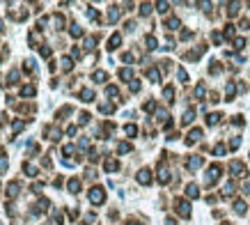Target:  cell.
Wrapping results in <instances>:
<instances>
[{"label":"cell","mask_w":250,"mask_h":225,"mask_svg":"<svg viewBox=\"0 0 250 225\" xmlns=\"http://www.w3.org/2000/svg\"><path fill=\"white\" fill-rule=\"evenodd\" d=\"M177 211L179 216H191V204L186 200H177Z\"/></svg>","instance_id":"4"},{"label":"cell","mask_w":250,"mask_h":225,"mask_svg":"<svg viewBox=\"0 0 250 225\" xmlns=\"http://www.w3.org/2000/svg\"><path fill=\"white\" fill-rule=\"evenodd\" d=\"M229 170H232L236 177H245V175H248V172H245V165L241 161H232V163H229Z\"/></svg>","instance_id":"3"},{"label":"cell","mask_w":250,"mask_h":225,"mask_svg":"<svg viewBox=\"0 0 250 225\" xmlns=\"http://www.w3.org/2000/svg\"><path fill=\"white\" fill-rule=\"evenodd\" d=\"M99 110H101V113H113L115 106H113V104H101V106H99Z\"/></svg>","instance_id":"32"},{"label":"cell","mask_w":250,"mask_h":225,"mask_svg":"<svg viewBox=\"0 0 250 225\" xmlns=\"http://www.w3.org/2000/svg\"><path fill=\"white\" fill-rule=\"evenodd\" d=\"M19 76H21V73H19V69H14V71L9 73V78H7V80H9V83H16V80H19Z\"/></svg>","instance_id":"39"},{"label":"cell","mask_w":250,"mask_h":225,"mask_svg":"<svg viewBox=\"0 0 250 225\" xmlns=\"http://www.w3.org/2000/svg\"><path fill=\"white\" fill-rule=\"evenodd\" d=\"M214 154H216V156H223V154H225V145H216Z\"/></svg>","instance_id":"41"},{"label":"cell","mask_w":250,"mask_h":225,"mask_svg":"<svg viewBox=\"0 0 250 225\" xmlns=\"http://www.w3.org/2000/svg\"><path fill=\"white\" fill-rule=\"evenodd\" d=\"M80 124H87V122H90V115H87V113H80Z\"/></svg>","instance_id":"49"},{"label":"cell","mask_w":250,"mask_h":225,"mask_svg":"<svg viewBox=\"0 0 250 225\" xmlns=\"http://www.w3.org/2000/svg\"><path fill=\"white\" fill-rule=\"evenodd\" d=\"M243 46H245V39H243V37L234 39V48H243Z\"/></svg>","instance_id":"42"},{"label":"cell","mask_w":250,"mask_h":225,"mask_svg":"<svg viewBox=\"0 0 250 225\" xmlns=\"http://www.w3.org/2000/svg\"><path fill=\"white\" fill-rule=\"evenodd\" d=\"M147 48H149V51H154V48H156V37H147Z\"/></svg>","instance_id":"33"},{"label":"cell","mask_w":250,"mask_h":225,"mask_svg":"<svg viewBox=\"0 0 250 225\" xmlns=\"http://www.w3.org/2000/svg\"><path fill=\"white\" fill-rule=\"evenodd\" d=\"M239 7H241L239 2H229V9H227V14H229V16H236V14H239Z\"/></svg>","instance_id":"21"},{"label":"cell","mask_w":250,"mask_h":225,"mask_svg":"<svg viewBox=\"0 0 250 225\" xmlns=\"http://www.w3.org/2000/svg\"><path fill=\"white\" fill-rule=\"evenodd\" d=\"M179 26H181V21H179L177 16H172V19H167V21H165V28H167V30H177Z\"/></svg>","instance_id":"11"},{"label":"cell","mask_w":250,"mask_h":225,"mask_svg":"<svg viewBox=\"0 0 250 225\" xmlns=\"http://www.w3.org/2000/svg\"><path fill=\"white\" fill-rule=\"evenodd\" d=\"M248 28H250V23H248V21L243 19V21H241V30H248Z\"/></svg>","instance_id":"57"},{"label":"cell","mask_w":250,"mask_h":225,"mask_svg":"<svg viewBox=\"0 0 250 225\" xmlns=\"http://www.w3.org/2000/svg\"><path fill=\"white\" fill-rule=\"evenodd\" d=\"M94 44H96L94 37H87V39H85V48H94Z\"/></svg>","instance_id":"40"},{"label":"cell","mask_w":250,"mask_h":225,"mask_svg":"<svg viewBox=\"0 0 250 225\" xmlns=\"http://www.w3.org/2000/svg\"><path fill=\"white\" fill-rule=\"evenodd\" d=\"M117 168H120V163L115 161V159H108V161H106V170H108V172H113V170H117Z\"/></svg>","instance_id":"18"},{"label":"cell","mask_w":250,"mask_h":225,"mask_svg":"<svg viewBox=\"0 0 250 225\" xmlns=\"http://www.w3.org/2000/svg\"><path fill=\"white\" fill-rule=\"evenodd\" d=\"M186 165H188V170H198V168L202 165V156H191Z\"/></svg>","instance_id":"8"},{"label":"cell","mask_w":250,"mask_h":225,"mask_svg":"<svg viewBox=\"0 0 250 225\" xmlns=\"http://www.w3.org/2000/svg\"><path fill=\"white\" fill-rule=\"evenodd\" d=\"M223 42V35H220V32H214V44H220Z\"/></svg>","instance_id":"53"},{"label":"cell","mask_w":250,"mask_h":225,"mask_svg":"<svg viewBox=\"0 0 250 225\" xmlns=\"http://www.w3.org/2000/svg\"><path fill=\"white\" fill-rule=\"evenodd\" d=\"M209 71L214 73V76H216V73H220V67H218V62H211V69H209Z\"/></svg>","instance_id":"48"},{"label":"cell","mask_w":250,"mask_h":225,"mask_svg":"<svg viewBox=\"0 0 250 225\" xmlns=\"http://www.w3.org/2000/svg\"><path fill=\"white\" fill-rule=\"evenodd\" d=\"M138 182H140V184H149L151 182V172L147 170V168H142L140 172H138Z\"/></svg>","instance_id":"7"},{"label":"cell","mask_w":250,"mask_h":225,"mask_svg":"<svg viewBox=\"0 0 250 225\" xmlns=\"http://www.w3.org/2000/svg\"><path fill=\"white\" fill-rule=\"evenodd\" d=\"M193 117H195V110L191 108V110H186V113H184V124H191V122H193Z\"/></svg>","instance_id":"17"},{"label":"cell","mask_w":250,"mask_h":225,"mask_svg":"<svg viewBox=\"0 0 250 225\" xmlns=\"http://www.w3.org/2000/svg\"><path fill=\"white\" fill-rule=\"evenodd\" d=\"M225 37H234V26H225Z\"/></svg>","instance_id":"44"},{"label":"cell","mask_w":250,"mask_h":225,"mask_svg":"<svg viewBox=\"0 0 250 225\" xmlns=\"http://www.w3.org/2000/svg\"><path fill=\"white\" fill-rule=\"evenodd\" d=\"M7 170V159H5V152L0 149V172H5Z\"/></svg>","instance_id":"28"},{"label":"cell","mask_w":250,"mask_h":225,"mask_svg":"<svg viewBox=\"0 0 250 225\" xmlns=\"http://www.w3.org/2000/svg\"><path fill=\"white\" fill-rule=\"evenodd\" d=\"M37 209L46 211V209H48V200H46V198H42V200H39V202H37Z\"/></svg>","instance_id":"36"},{"label":"cell","mask_w":250,"mask_h":225,"mask_svg":"<svg viewBox=\"0 0 250 225\" xmlns=\"http://www.w3.org/2000/svg\"><path fill=\"white\" fill-rule=\"evenodd\" d=\"M195 97H198V99H202V97H204V85H198V90H195Z\"/></svg>","instance_id":"46"},{"label":"cell","mask_w":250,"mask_h":225,"mask_svg":"<svg viewBox=\"0 0 250 225\" xmlns=\"http://www.w3.org/2000/svg\"><path fill=\"white\" fill-rule=\"evenodd\" d=\"M71 37H83V28L73 23V26H71Z\"/></svg>","instance_id":"29"},{"label":"cell","mask_w":250,"mask_h":225,"mask_svg":"<svg viewBox=\"0 0 250 225\" xmlns=\"http://www.w3.org/2000/svg\"><path fill=\"white\" fill-rule=\"evenodd\" d=\"M42 58H51V46H42Z\"/></svg>","instance_id":"45"},{"label":"cell","mask_w":250,"mask_h":225,"mask_svg":"<svg viewBox=\"0 0 250 225\" xmlns=\"http://www.w3.org/2000/svg\"><path fill=\"white\" fill-rule=\"evenodd\" d=\"M0 30H2V21H0Z\"/></svg>","instance_id":"59"},{"label":"cell","mask_w":250,"mask_h":225,"mask_svg":"<svg viewBox=\"0 0 250 225\" xmlns=\"http://www.w3.org/2000/svg\"><path fill=\"white\" fill-rule=\"evenodd\" d=\"M158 182H161V184H167V182H170V172L165 170V165H161V170H158Z\"/></svg>","instance_id":"12"},{"label":"cell","mask_w":250,"mask_h":225,"mask_svg":"<svg viewBox=\"0 0 250 225\" xmlns=\"http://www.w3.org/2000/svg\"><path fill=\"white\" fill-rule=\"evenodd\" d=\"M12 129H14V131H21V129H23V122H14V126H12Z\"/></svg>","instance_id":"55"},{"label":"cell","mask_w":250,"mask_h":225,"mask_svg":"<svg viewBox=\"0 0 250 225\" xmlns=\"http://www.w3.org/2000/svg\"><path fill=\"white\" fill-rule=\"evenodd\" d=\"M177 76H179V80H181V83H188V73H186V69H179Z\"/></svg>","instance_id":"37"},{"label":"cell","mask_w":250,"mask_h":225,"mask_svg":"<svg viewBox=\"0 0 250 225\" xmlns=\"http://www.w3.org/2000/svg\"><path fill=\"white\" fill-rule=\"evenodd\" d=\"M165 225H177V223H174V218H165Z\"/></svg>","instance_id":"58"},{"label":"cell","mask_w":250,"mask_h":225,"mask_svg":"<svg viewBox=\"0 0 250 225\" xmlns=\"http://www.w3.org/2000/svg\"><path fill=\"white\" fill-rule=\"evenodd\" d=\"M122 60H124V62H131V60H133V55H131V53H124V55H122Z\"/></svg>","instance_id":"54"},{"label":"cell","mask_w":250,"mask_h":225,"mask_svg":"<svg viewBox=\"0 0 250 225\" xmlns=\"http://www.w3.org/2000/svg\"><path fill=\"white\" fill-rule=\"evenodd\" d=\"M60 64H62V71H71V67H73L71 58H62V60H60Z\"/></svg>","instance_id":"19"},{"label":"cell","mask_w":250,"mask_h":225,"mask_svg":"<svg viewBox=\"0 0 250 225\" xmlns=\"http://www.w3.org/2000/svg\"><path fill=\"white\" fill-rule=\"evenodd\" d=\"M80 99H83V101H92L94 92H92V90H83V92H80Z\"/></svg>","instance_id":"24"},{"label":"cell","mask_w":250,"mask_h":225,"mask_svg":"<svg viewBox=\"0 0 250 225\" xmlns=\"http://www.w3.org/2000/svg\"><path fill=\"white\" fill-rule=\"evenodd\" d=\"M138 133V126L136 124H126V136H136Z\"/></svg>","instance_id":"34"},{"label":"cell","mask_w":250,"mask_h":225,"mask_svg":"<svg viewBox=\"0 0 250 225\" xmlns=\"http://www.w3.org/2000/svg\"><path fill=\"white\" fill-rule=\"evenodd\" d=\"M73 152H76V145H67L64 147V154H73Z\"/></svg>","instance_id":"52"},{"label":"cell","mask_w":250,"mask_h":225,"mask_svg":"<svg viewBox=\"0 0 250 225\" xmlns=\"http://www.w3.org/2000/svg\"><path fill=\"white\" fill-rule=\"evenodd\" d=\"M71 55H73V58H80V51H78L76 46H73V48H71Z\"/></svg>","instance_id":"56"},{"label":"cell","mask_w":250,"mask_h":225,"mask_svg":"<svg viewBox=\"0 0 250 225\" xmlns=\"http://www.w3.org/2000/svg\"><path fill=\"white\" fill-rule=\"evenodd\" d=\"M106 92H108V97H113V99H117V97H120V92H117V87H115V85H110Z\"/></svg>","instance_id":"35"},{"label":"cell","mask_w":250,"mask_h":225,"mask_svg":"<svg viewBox=\"0 0 250 225\" xmlns=\"http://www.w3.org/2000/svg\"><path fill=\"white\" fill-rule=\"evenodd\" d=\"M94 80H96V83H103L106 78H108V76H106V71H94V76H92Z\"/></svg>","instance_id":"26"},{"label":"cell","mask_w":250,"mask_h":225,"mask_svg":"<svg viewBox=\"0 0 250 225\" xmlns=\"http://www.w3.org/2000/svg\"><path fill=\"white\" fill-rule=\"evenodd\" d=\"M120 44H122V35H117V32H115V35L108 39V48H110V51H115Z\"/></svg>","instance_id":"9"},{"label":"cell","mask_w":250,"mask_h":225,"mask_svg":"<svg viewBox=\"0 0 250 225\" xmlns=\"http://www.w3.org/2000/svg\"><path fill=\"white\" fill-rule=\"evenodd\" d=\"M232 191H234V182H227L225 184V195H229Z\"/></svg>","instance_id":"43"},{"label":"cell","mask_w":250,"mask_h":225,"mask_svg":"<svg viewBox=\"0 0 250 225\" xmlns=\"http://www.w3.org/2000/svg\"><path fill=\"white\" fill-rule=\"evenodd\" d=\"M117 19H120V9H117V7H110V12H108V21L115 23Z\"/></svg>","instance_id":"15"},{"label":"cell","mask_w":250,"mask_h":225,"mask_svg":"<svg viewBox=\"0 0 250 225\" xmlns=\"http://www.w3.org/2000/svg\"><path fill=\"white\" fill-rule=\"evenodd\" d=\"M239 145H241V140H239V138H232V142H229V147H232V149H236Z\"/></svg>","instance_id":"51"},{"label":"cell","mask_w":250,"mask_h":225,"mask_svg":"<svg viewBox=\"0 0 250 225\" xmlns=\"http://www.w3.org/2000/svg\"><path fill=\"white\" fill-rule=\"evenodd\" d=\"M186 195H188V198H198V184H188V186H186Z\"/></svg>","instance_id":"14"},{"label":"cell","mask_w":250,"mask_h":225,"mask_svg":"<svg viewBox=\"0 0 250 225\" xmlns=\"http://www.w3.org/2000/svg\"><path fill=\"white\" fill-rule=\"evenodd\" d=\"M220 172H223V168H220L218 163H214V165H211V168L207 170V179H204V184H207V186H214V184H216V179L220 177Z\"/></svg>","instance_id":"1"},{"label":"cell","mask_w":250,"mask_h":225,"mask_svg":"<svg viewBox=\"0 0 250 225\" xmlns=\"http://www.w3.org/2000/svg\"><path fill=\"white\" fill-rule=\"evenodd\" d=\"M117 152H120V154H126V152H131V145H129V142H120Z\"/></svg>","instance_id":"31"},{"label":"cell","mask_w":250,"mask_h":225,"mask_svg":"<svg viewBox=\"0 0 250 225\" xmlns=\"http://www.w3.org/2000/svg\"><path fill=\"white\" fill-rule=\"evenodd\" d=\"M147 78H149L151 83H161V71H158L156 67H151V69H147Z\"/></svg>","instance_id":"5"},{"label":"cell","mask_w":250,"mask_h":225,"mask_svg":"<svg viewBox=\"0 0 250 225\" xmlns=\"http://www.w3.org/2000/svg\"><path fill=\"white\" fill-rule=\"evenodd\" d=\"M78 189H80L78 179H69V191H71V193H78Z\"/></svg>","instance_id":"20"},{"label":"cell","mask_w":250,"mask_h":225,"mask_svg":"<svg viewBox=\"0 0 250 225\" xmlns=\"http://www.w3.org/2000/svg\"><path fill=\"white\" fill-rule=\"evenodd\" d=\"M90 202L92 204H103L106 202V193H103L101 186H94V189L90 191Z\"/></svg>","instance_id":"2"},{"label":"cell","mask_w":250,"mask_h":225,"mask_svg":"<svg viewBox=\"0 0 250 225\" xmlns=\"http://www.w3.org/2000/svg\"><path fill=\"white\" fill-rule=\"evenodd\" d=\"M200 138H202V129H193V131H191V133H188L186 142H188V145H193V142H198Z\"/></svg>","instance_id":"6"},{"label":"cell","mask_w":250,"mask_h":225,"mask_svg":"<svg viewBox=\"0 0 250 225\" xmlns=\"http://www.w3.org/2000/svg\"><path fill=\"white\" fill-rule=\"evenodd\" d=\"M23 170H25V172L30 175V177H35V175H37V168L32 165V163H25V165H23Z\"/></svg>","instance_id":"27"},{"label":"cell","mask_w":250,"mask_h":225,"mask_svg":"<svg viewBox=\"0 0 250 225\" xmlns=\"http://www.w3.org/2000/svg\"><path fill=\"white\" fill-rule=\"evenodd\" d=\"M234 92H236L234 83H227V87H225V97H227V101H232V97H234Z\"/></svg>","instance_id":"16"},{"label":"cell","mask_w":250,"mask_h":225,"mask_svg":"<svg viewBox=\"0 0 250 225\" xmlns=\"http://www.w3.org/2000/svg\"><path fill=\"white\" fill-rule=\"evenodd\" d=\"M7 195H9V198H16V195H19V182H12L9 186H7Z\"/></svg>","instance_id":"13"},{"label":"cell","mask_w":250,"mask_h":225,"mask_svg":"<svg viewBox=\"0 0 250 225\" xmlns=\"http://www.w3.org/2000/svg\"><path fill=\"white\" fill-rule=\"evenodd\" d=\"M158 12H161V14H165V12H167V7H170V5H167V2H158Z\"/></svg>","instance_id":"47"},{"label":"cell","mask_w":250,"mask_h":225,"mask_svg":"<svg viewBox=\"0 0 250 225\" xmlns=\"http://www.w3.org/2000/svg\"><path fill=\"white\" fill-rule=\"evenodd\" d=\"M140 14H142V16H147V14H151V5H149V2H145V5H142V7H140Z\"/></svg>","instance_id":"38"},{"label":"cell","mask_w":250,"mask_h":225,"mask_svg":"<svg viewBox=\"0 0 250 225\" xmlns=\"http://www.w3.org/2000/svg\"><path fill=\"white\" fill-rule=\"evenodd\" d=\"M32 94H35V85H25L21 90V97H32Z\"/></svg>","instance_id":"23"},{"label":"cell","mask_w":250,"mask_h":225,"mask_svg":"<svg viewBox=\"0 0 250 225\" xmlns=\"http://www.w3.org/2000/svg\"><path fill=\"white\" fill-rule=\"evenodd\" d=\"M120 78L122 80H131V78H133V71H131V69H122V71H120Z\"/></svg>","instance_id":"22"},{"label":"cell","mask_w":250,"mask_h":225,"mask_svg":"<svg viewBox=\"0 0 250 225\" xmlns=\"http://www.w3.org/2000/svg\"><path fill=\"white\" fill-rule=\"evenodd\" d=\"M129 225H138V223H129Z\"/></svg>","instance_id":"60"},{"label":"cell","mask_w":250,"mask_h":225,"mask_svg":"<svg viewBox=\"0 0 250 225\" xmlns=\"http://www.w3.org/2000/svg\"><path fill=\"white\" fill-rule=\"evenodd\" d=\"M234 211H236L239 216H243L245 211H248V204H245L243 200H236V202H234Z\"/></svg>","instance_id":"10"},{"label":"cell","mask_w":250,"mask_h":225,"mask_svg":"<svg viewBox=\"0 0 250 225\" xmlns=\"http://www.w3.org/2000/svg\"><path fill=\"white\" fill-rule=\"evenodd\" d=\"M138 90H140V83H138V80H131V92H138Z\"/></svg>","instance_id":"50"},{"label":"cell","mask_w":250,"mask_h":225,"mask_svg":"<svg viewBox=\"0 0 250 225\" xmlns=\"http://www.w3.org/2000/svg\"><path fill=\"white\" fill-rule=\"evenodd\" d=\"M218 122H220V115H218V113H211V115L207 117V124H211V126L218 124Z\"/></svg>","instance_id":"25"},{"label":"cell","mask_w":250,"mask_h":225,"mask_svg":"<svg viewBox=\"0 0 250 225\" xmlns=\"http://www.w3.org/2000/svg\"><path fill=\"white\" fill-rule=\"evenodd\" d=\"M163 97H165L167 101H172V99H174V90H172V87H165V90H163Z\"/></svg>","instance_id":"30"}]
</instances>
